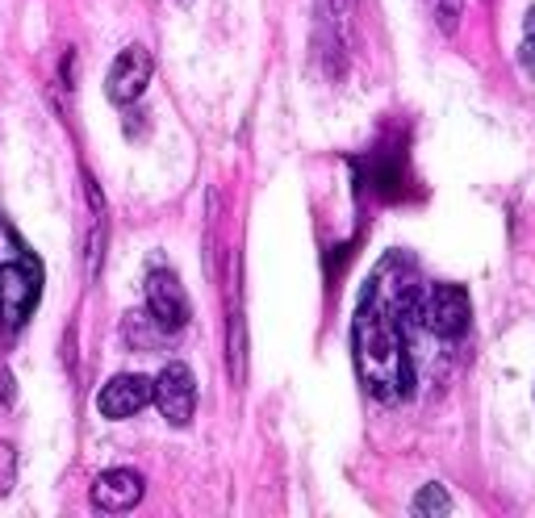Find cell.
I'll return each instance as SVG.
<instances>
[{
  "label": "cell",
  "instance_id": "cell-3",
  "mask_svg": "<svg viewBox=\"0 0 535 518\" xmlns=\"http://www.w3.org/2000/svg\"><path fill=\"white\" fill-rule=\"evenodd\" d=\"M147 318H151L164 335H176V331H184V326H189L193 301H189V293H184V285H180L176 272L155 268V272L147 276Z\"/></svg>",
  "mask_w": 535,
  "mask_h": 518
},
{
  "label": "cell",
  "instance_id": "cell-10",
  "mask_svg": "<svg viewBox=\"0 0 535 518\" xmlns=\"http://www.w3.org/2000/svg\"><path fill=\"white\" fill-rule=\"evenodd\" d=\"M17 485V447L0 439V498Z\"/></svg>",
  "mask_w": 535,
  "mask_h": 518
},
{
  "label": "cell",
  "instance_id": "cell-11",
  "mask_svg": "<svg viewBox=\"0 0 535 518\" xmlns=\"http://www.w3.org/2000/svg\"><path fill=\"white\" fill-rule=\"evenodd\" d=\"M352 5L356 0H318V17H322V26H335V30H343V21H347V13H352Z\"/></svg>",
  "mask_w": 535,
  "mask_h": 518
},
{
  "label": "cell",
  "instance_id": "cell-8",
  "mask_svg": "<svg viewBox=\"0 0 535 518\" xmlns=\"http://www.w3.org/2000/svg\"><path fill=\"white\" fill-rule=\"evenodd\" d=\"M143 406H151V381L147 376H113V381L97 393V410L101 418H113V422H122V418H134Z\"/></svg>",
  "mask_w": 535,
  "mask_h": 518
},
{
  "label": "cell",
  "instance_id": "cell-14",
  "mask_svg": "<svg viewBox=\"0 0 535 518\" xmlns=\"http://www.w3.org/2000/svg\"><path fill=\"white\" fill-rule=\"evenodd\" d=\"M523 51H527V59H531V63H535V30H531V34H527V46H523Z\"/></svg>",
  "mask_w": 535,
  "mask_h": 518
},
{
  "label": "cell",
  "instance_id": "cell-2",
  "mask_svg": "<svg viewBox=\"0 0 535 518\" xmlns=\"http://www.w3.org/2000/svg\"><path fill=\"white\" fill-rule=\"evenodd\" d=\"M42 297V264L0 214V347L13 343Z\"/></svg>",
  "mask_w": 535,
  "mask_h": 518
},
{
  "label": "cell",
  "instance_id": "cell-4",
  "mask_svg": "<svg viewBox=\"0 0 535 518\" xmlns=\"http://www.w3.org/2000/svg\"><path fill=\"white\" fill-rule=\"evenodd\" d=\"M151 402L159 406L172 427H189L197 410V376L189 364H164V372L151 381Z\"/></svg>",
  "mask_w": 535,
  "mask_h": 518
},
{
  "label": "cell",
  "instance_id": "cell-13",
  "mask_svg": "<svg viewBox=\"0 0 535 518\" xmlns=\"http://www.w3.org/2000/svg\"><path fill=\"white\" fill-rule=\"evenodd\" d=\"M460 21V0H439V30L452 34Z\"/></svg>",
  "mask_w": 535,
  "mask_h": 518
},
{
  "label": "cell",
  "instance_id": "cell-12",
  "mask_svg": "<svg viewBox=\"0 0 535 518\" xmlns=\"http://www.w3.org/2000/svg\"><path fill=\"white\" fill-rule=\"evenodd\" d=\"M13 406H17V381H13L9 368H0V418H5Z\"/></svg>",
  "mask_w": 535,
  "mask_h": 518
},
{
  "label": "cell",
  "instance_id": "cell-6",
  "mask_svg": "<svg viewBox=\"0 0 535 518\" xmlns=\"http://www.w3.org/2000/svg\"><path fill=\"white\" fill-rule=\"evenodd\" d=\"M151 72H155V59H151L147 46H126V51L113 59L109 76H105V97L113 105H134L147 92Z\"/></svg>",
  "mask_w": 535,
  "mask_h": 518
},
{
  "label": "cell",
  "instance_id": "cell-9",
  "mask_svg": "<svg viewBox=\"0 0 535 518\" xmlns=\"http://www.w3.org/2000/svg\"><path fill=\"white\" fill-rule=\"evenodd\" d=\"M410 510L414 514H452V498H448L444 485H423V493L414 498Z\"/></svg>",
  "mask_w": 535,
  "mask_h": 518
},
{
  "label": "cell",
  "instance_id": "cell-5",
  "mask_svg": "<svg viewBox=\"0 0 535 518\" xmlns=\"http://www.w3.org/2000/svg\"><path fill=\"white\" fill-rule=\"evenodd\" d=\"M418 318L431 335L439 339H460L469 331V318H473V305H469V293L460 285H435L423 301H418Z\"/></svg>",
  "mask_w": 535,
  "mask_h": 518
},
{
  "label": "cell",
  "instance_id": "cell-7",
  "mask_svg": "<svg viewBox=\"0 0 535 518\" xmlns=\"http://www.w3.org/2000/svg\"><path fill=\"white\" fill-rule=\"evenodd\" d=\"M143 477L134 473V468H109V473H101L97 481H92V506H97L101 514H126L134 510L138 502H143Z\"/></svg>",
  "mask_w": 535,
  "mask_h": 518
},
{
  "label": "cell",
  "instance_id": "cell-1",
  "mask_svg": "<svg viewBox=\"0 0 535 518\" xmlns=\"http://www.w3.org/2000/svg\"><path fill=\"white\" fill-rule=\"evenodd\" d=\"M418 301L423 297L414 285V268L402 255H389L360 293L352 318V351L360 381L377 402H402L414 389L410 318H418Z\"/></svg>",
  "mask_w": 535,
  "mask_h": 518
}]
</instances>
